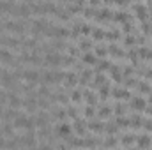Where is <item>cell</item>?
<instances>
[{
  "label": "cell",
  "mask_w": 152,
  "mask_h": 150,
  "mask_svg": "<svg viewBox=\"0 0 152 150\" xmlns=\"http://www.w3.org/2000/svg\"><path fill=\"white\" fill-rule=\"evenodd\" d=\"M23 78L27 79V81H30V83H36L41 79V74H39V71H34V69H27L25 73H23Z\"/></svg>",
  "instance_id": "5"
},
{
  "label": "cell",
  "mask_w": 152,
  "mask_h": 150,
  "mask_svg": "<svg viewBox=\"0 0 152 150\" xmlns=\"http://www.w3.org/2000/svg\"><path fill=\"white\" fill-rule=\"evenodd\" d=\"M140 90H142V92H145V90H147V92H149V85H147V83H143V81H142V83H140Z\"/></svg>",
  "instance_id": "36"
},
{
  "label": "cell",
  "mask_w": 152,
  "mask_h": 150,
  "mask_svg": "<svg viewBox=\"0 0 152 150\" xmlns=\"http://www.w3.org/2000/svg\"><path fill=\"white\" fill-rule=\"evenodd\" d=\"M12 7H14V4H11V2H0V11H12Z\"/></svg>",
  "instance_id": "20"
},
{
  "label": "cell",
  "mask_w": 152,
  "mask_h": 150,
  "mask_svg": "<svg viewBox=\"0 0 152 150\" xmlns=\"http://www.w3.org/2000/svg\"><path fill=\"white\" fill-rule=\"evenodd\" d=\"M88 129L99 133V131H103V124H101V122H90V124H88Z\"/></svg>",
  "instance_id": "17"
},
{
  "label": "cell",
  "mask_w": 152,
  "mask_h": 150,
  "mask_svg": "<svg viewBox=\"0 0 152 150\" xmlns=\"http://www.w3.org/2000/svg\"><path fill=\"white\" fill-rule=\"evenodd\" d=\"M115 143H117V140H115V136H110V138L106 140V143H104V147H115Z\"/></svg>",
  "instance_id": "27"
},
{
  "label": "cell",
  "mask_w": 152,
  "mask_h": 150,
  "mask_svg": "<svg viewBox=\"0 0 152 150\" xmlns=\"http://www.w3.org/2000/svg\"><path fill=\"white\" fill-rule=\"evenodd\" d=\"M85 127H87V125H85V122H83L81 118H76L75 120V129H76L78 134H85Z\"/></svg>",
  "instance_id": "13"
},
{
  "label": "cell",
  "mask_w": 152,
  "mask_h": 150,
  "mask_svg": "<svg viewBox=\"0 0 152 150\" xmlns=\"http://www.w3.org/2000/svg\"><path fill=\"white\" fill-rule=\"evenodd\" d=\"M0 27H4V23H2V21H0Z\"/></svg>",
  "instance_id": "38"
},
{
  "label": "cell",
  "mask_w": 152,
  "mask_h": 150,
  "mask_svg": "<svg viewBox=\"0 0 152 150\" xmlns=\"http://www.w3.org/2000/svg\"><path fill=\"white\" fill-rule=\"evenodd\" d=\"M88 78H90V71H85V73H83V74H81V81H83V83H85V81H87V79H88Z\"/></svg>",
  "instance_id": "32"
},
{
  "label": "cell",
  "mask_w": 152,
  "mask_h": 150,
  "mask_svg": "<svg viewBox=\"0 0 152 150\" xmlns=\"http://www.w3.org/2000/svg\"><path fill=\"white\" fill-rule=\"evenodd\" d=\"M44 62H46V64H50V66H62V55H58V53L46 55Z\"/></svg>",
  "instance_id": "3"
},
{
  "label": "cell",
  "mask_w": 152,
  "mask_h": 150,
  "mask_svg": "<svg viewBox=\"0 0 152 150\" xmlns=\"http://www.w3.org/2000/svg\"><path fill=\"white\" fill-rule=\"evenodd\" d=\"M133 42H134V37H131V36L126 37V44H133Z\"/></svg>",
  "instance_id": "37"
},
{
  "label": "cell",
  "mask_w": 152,
  "mask_h": 150,
  "mask_svg": "<svg viewBox=\"0 0 152 150\" xmlns=\"http://www.w3.org/2000/svg\"><path fill=\"white\" fill-rule=\"evenodd\" d=\"M23 104H25V108H27L28 111H34V110L37 108V101H36V99H32V97L25 99V101H23Z\"/></svg>",
  "instance_id": "14"
},
{
  "label": "cell",
  "mask_w": 152,
  "mask_h": 150,
  "mask_svg": "<svg viewBox=\"0 0 152 150\" xmlns=\"http://www.w3.org/2000/svg\"><path fill=\"white\" fill-rule=\"evenodd\" d=\"M90 46H92V42H90V41H88V39H83V41H81V42H80V48H81V50H83V51H85V53H87V51H88V50H90Z\"/></svg>",
  "instance_id": "18"
},
{
  "label": "cell",
  "mask_w": 152,
  "mask_h": 150,
  "mask_svg": "<svg viewBox=\"0 0 152 150\" xmlns=\"http://www.w3.org/2000/svg\"><path fill=\"white\" fill-rule=\"evenodd\" d=\"M81 60L85 62V64H96L97 62V57H96V53H90V51H87V53H83V57H81Z\"/></svg>",
  "instance_id": "11"
},
{
  "label": "cell",
  "mask_w": 152,
  "mask_h": 150,
  "mask_svg": "<svg viewBox=\"0 0 152 150\" xmlns=\"http://www.w3.org/2000/svg\"><path fill=\"white\" fill-rule=\"evenodd\" d=\"M151 145V138L149 136H140L138 138V147L140 149H145V147H149Z\"/></svg>",
  "instance_id": "15"
},
{
  "label": "cell",
  "mask_w": 152,
  "mask_h": 150,
  "mask_svg": "<svg viewBox=\"0 0 152 150\" xmlns=\"http://www.w3.org/2000/svg\"><path fill=\"white\" fill-rule=\"evenodd\" d=\"M71 133H73V127H71L67 122H60V124H57V127H55V134L60 136V138H67V136H71Z\"/></svg>",
  "instance_id": "1"
},
{
  "label": "cell",
  "mask_w": 152,
  "mask_h": 150,
  "mask_svg": "<svg viewBox=\"0 0 152 150\" xmlns=\"http://www.w3.org/2000/svg\"><path fill=\"white\" fill-rule=\"evenodd\" d=\"M133 141H134V136H131V134H127V136H124V138H122V143H124L126 147H129Z\"/></svg>",
  "instance_id": "22"
},
{
  "label": "cell",
  "mask_w": 152,
  "mask_h": 150,
  "mask_svg": "<svg viewBox=\"0 0 152 150\" xmlns=\"http://www.w3.org/2000/svg\"><path fill=\"white\" fill-rule=\"evenodd\" d=\"M113 94H115V97H129V92H127V90H124V88L115 90Z\"/></svg>",
  "instance_id": "23"
},
{
  "label": "cell",
  "mask_w": 152,
  "mask_h": 150,
  "mask_svg": "<svg viewBox=\"0 0 152 150\" xmlns=\"http://www.w3.org/2000/svg\"><path fill=\"white\" fill-rule=\"evenodd\" d=\"M140 55H142V58H151V57H152V53L149 51V50H145V48H143V50H140Z\"/></svg>",
  "instance_id": "28"
},
{
  "label": "cell",
  "mask_w": 152,
  "mask_h": 150,
  "mask_svg": "<svg viewBox=\"0 0 152 150\" xmlns=\"http://www.w3.org/2000/svg\"><path fill=\"white\" fill-rule=\"evenodd\" d=\"M80 32L87 36V34H90V32H92V28H90V25H88V23H81V25H80Z\"/></svg>",
  "instance_id": "19"
},
{
  "label": "cell",
  "mask_w": 152,
  "mask_h": 150,
  "mask_svg": "<svg viewBox=\"0 0 152 150\" xmlns=\"http://www.w3.org/2000/svg\"><path fill=\"white\" fill-rule=\"evenodd\" d=\"M108 94H110V88H108V87H103V88H101V97H106Z\"/></svg>",
  "instance_id": "31"
},
{
  "label": "cell",
  "mask_w": 152,
  "mask_h": 150,
  "mask_svg": "<svg viewBox=\"0 0 152 150\" xmlns=\"http://www.w3.org/2000/svg\"><path fill=\"white\" fill-rule=\"evenodd\" d=\"M71 99H73L75 103H80V101H81V92H80V90H76V92H73Z\"/></svg>",
  "instance_id": "25"
},
{
  "label": "cell",
  "mask_w": 152,
  "mask_h": 150,
  "mask_svg": "<svg viewBox=\"0 0 152 150\" xmlns=\"http://www.w3.org/2000/svg\"><path fill=\"white\" fill-rule=\"evenodd\" d=\"M23 104V101L20 99V95H16V94H11L9 95V106L11 108H18V106H21Z\"/></svg>",
  "instance_id": "12"
},
{
  "label": "cell",
  "mask_w": 152,
  "mask_h": 150,
  "mask_svg": "<svg viewBox=\"0 0 152 150\" xmlns=\"http://www.w3.org/2000/svg\"><path fill=\"white\" fill-rule=\"evenodd\" d=\"M51 34L57 36V37H67L69 36V30L64 28V27H60V25H57V27H51Z\"/></svg>",
  "instance_id": "8"
},
{
  "label": "cell",
  "mask_w": 152,
  "mask_h": 150,
  "mask_svg": "<svg viewBox=\"0 0 152 150\" xmlns=\"http://www.w3.org/2000/svg\"><path fill=\"white\" fill-rule=\"evenodd\" d=\"M21 143H25L28 149H34V145H36V134H34V133H27V134L21 138Z\"/></svg>",
  "instance_id": "7"
},
{
  "label": "cell",
  "mask_w": 152,
  "mask_h": 150,
  "mask_svg": "<svg viewBox=\"0 0 152 150\" xmlns=\"http://www.w3.org/2000/svg\"><path fill=\"white\" fill-rule=\"evenodd\" d=\"M67 115H69V117H73V118H78V110L69 106V108H67Z\"/></svg>",
  "instance_id": "26"
},
{
  "label": "cell",
  "mask_w": 152,
  "mask_h": 150,
  "mask_svg": "<svg viewBox=\"0 0 152 150\" xmlns=\"http://www.w3.org/2000/svg\"><path fill=\"white\" fill-rule=\"evenodd\" d=\"M14 125H11L9 122H4L2 125H0V131H2V136H12L14 134V129H12Z\"/></svg>",
  "instance_id": "9"
},
{
  "label": "cell",
  "mask_w": 152,
  "mask_h": 150,
  "mask_svg": "<svg viewBox=\"0 0 152 150\" xmlns=\"http://www.w3.org/2000/svg\"><path fill=\"white\" fill-rule=\"evenodd\" d=\"M131 106H133L134 110L142 111V110H145V108H147V101H145L143 97H133V101H131Z\"/></svg>",
  "instance_id": "6"
},
{
  "label": "cell",
  "mask_w": 152,
  "mask_h": 150,
  "mask_svg": "<svg viewBox=\"0 0 152 150\" xmlns=\"http://www.w3.org/2000/svg\"><path fill=\"white\" fill-rule=\"evenodd\" d=\"M85 115H87V117H92V115H94V108H92V106H87V110H85Z\"/></svg>",
  "instance_id": "33"
},
{
  "label": "cell",
  "mask_w": 152,
  "mask_h": 150,
  "mask_svg": "<svg viewBox=\"0 0 152 150\" xmlns=\"http://www.w3.org/2000/svg\"><path fill=\"white\" fill-rule=\"evenodd\" d=\"M108 53V50L104 48V46H97L96 48V57H103V55H106Z\"/></svg>",
  "instance_id": "21"
},
{
  "label": "cell",
  "mask_w": 152,
  "mask_h": 150,
  "mask_svg": "<svg viewBox=\"0 0 152 150\" xmlns=\"http://www.w3.org/2000/svg\"><path fill=\"white\" fill-rule=\"evenodd\" d=\"M14 58H12V53L9 51V50H0V62H7V64H11Z\"/></svg>",
  "instance_id": "10"
},
{
  "label": "cell",
  "mask_w": 152,
  "mask_h": 150,
  "mask_svg": "<svg viewBox=\"0 0 152 150\" xmlns=\"http://www.w3.org/2000/svg\"><path fill=\"white\" fill-rule=\"evenodd\" d=\"M39 150H53V147H51V145H48V143H42V145L39 147Z\"/></svg>",
  "instance_id": "35"
},
{
  "label": "cell",
  "mask_w": 152,
  "mask_h": 150,
  "mask_svg": "<svg viewBox=\"0 0 152 150\" xmlns=\"http://www.w3.org/2000/svg\"><path fill=\"white\" fill-rule=\"evenodd\" d=\"M104 34H106V32H104L103 28H99V27L92 30V36H94V39H104Z\"/></svg>",
  "instance_id": "16"
},
{
  "label": "cell",
  "mask_w": 152,
  "mask_h": 150,
  "mask_svg": "<svg viewBox=\"0 0 152 150\" xmlns=\"http://www.w3.org/2000/svg\"><path fill=\"white\" fill-rule=\"evenodd\" d=\"M5 145H7V140H5V136H0V149H5Z\"/></svg>",
  "instance_id": "34"
},
{
  "label": "cell",
  "mask_w": 152,
  "mask_h": 150,
  "mask_svg": "<svg viewBox=\"0 0 152 150\" xmlns=\"http://www.w3.org/2000/svg\"><path fill=\"white\" fill-rule=\"evenodd\" d=\"M27 122H28V115H18L14 120H12V125L16 129H25L27 127Z\"/></svg>",
  "instance_id": "4"
},
{
  "label": "cell",
  "mask_w": 152,
  "mask_h": 150,
  "mask_svg": "<svg viewBox=\"0 0 152 150\" xmlns=\"http://www.w3.org/2000/svg\"><path fill=\"white\" fill-rule=\"evenodd\" d=\"M85 97H87V103L88 104H92V106L96 104V95L94 94H85Z\"/></svg>",
  "instance_id": "24"
},
{
  "label": "cell",
  "mask_w": 152,
  "mask_h": 150,
  "mask_svg": "<svg viewBox=\"0 0 152 150\" xmlns=\"http://www.w3.org/2000/svg\"><path fill=\"white\" fill-rule=\"evenodd\" d=\"M4 27L12 30V32H23V23L21 21H16V20H9V21H4Z\"/></svg>",
  "instance_id": "2"
},
{
  "label": "cell",
  "mask_w": 152,
  "mask_h": 150,
  "mask_svg": "<svg viewBox=\"0 0 152 150\" xmlns=\"http://www.w3.org/2000/svg\"><path fill=\"white\" fill-rule=\"evenodd\" d=\"M110 67V62H99L97 64V69H108Z\"/></svg>",
  "instance_id": "30"
},
{
  "label": "cell",
  "mask_w": 152,
  "mask_h": 150,
  "mask_svg": "<svg viewBox=\"0 0 152 150\" xmlns=\"http://www.w3.org/2000/svg\"><path fill=\"white\" fill-rule=\"evenodd\" d=\"M110 111H112V110H110L108 106H104V108H101L99 115H101V117H108V115H110Z\"/></svg>",
  "instance_id": "29"
}]
</instances>
